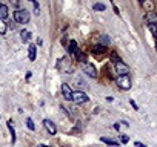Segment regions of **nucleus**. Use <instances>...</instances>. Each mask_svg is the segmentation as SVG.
Segmentation results:
<instances>
[{
  "label": "nucleus",
  "mask_w": 157,
  "mask_h": 147,
  "mask_svg": "<svg viewBox=\"0 0 157 147\" xmlns=\"http://www.w3.org/2000/svg\"><path fill=\"white\" fill-rule=\"evenodd\" d=\"M14 20L20 25H25L29 22V12L26 9H16L14 11Z\"/></svg>",
  "instance_id": "f257e3e1"
},
{
  "label": "nucleus",
  "mask_w": 157,
  "mask_h": 147,
  "mask_svg": "<svg viewBox=\"0 0 157 147\" xmlns=\"http://www.w3.org/2000/svg\"><path fill=\"white\" fill-rule=\"evenodd\" d=\"M115 81H117V86H120V89L123 90H128L131 87V80L128 75H117Z\"/></svg>",
  "instance_id": "f03ea898"
},
{
  "label": "nucleus",
  "mask_w": 157,
  "mask_h": 147,
  "mask_svg": "<svg viewBox=\"0 0 157 147\" xmlns=\"http://www.w3.org/2000/svg\"><path fill=\"white\" fill-rule=\"evenodd\" d=\"M72 101L77 103V104H83L88 101V95L83 92V90H77V92H72Z\"/></svg>",
  "instance_id": "7ed1b4c3"
},
{
  "label": "nucleus",
  "mask_w": 157,
  "mask_h": 147,
  "mask_svg": "<svg viewBox=\"0 0 157 147\" xmlns=\"http://www.w3.org/2000/svg\"><path fill=\"white\" fill-rule=\"evenodd\" d=\"M82 69L85 74H88L91 78H96L97 77V69L94 68V64H91V63H82Z\"/></svg>",
  "instance_id": "20e7f679"
},
{
  "label": "nucleus",
  "mask_w": 157,
  "mask_h": 147,
  "mask_svg": "<svg viewBox=\"0 0 157 147\" xmlns=\"http://www.w3.org/2000/svg\"><path fill=\"white\" fill-rule=\"evenodd\" d=\"M43 126L48 130L49 135H56V133H57V127H56V124L52 123L51 119H43Z\"/></svg>",
  "instance_id": "39448f33"
},
{
  "label": "nucleus",
  "mask_w": 157,
  "mask_h": 147,
  "mask_svg": "<svg viewBox=\"0 0 157 147\" xmlns=\"http://www.w3.org/2000/svg\"><path fill=\"white\" fill-rule=\"evenodd\" d=\"M62 93H63L65 100L72 101V90H71V87L68 84H62Z\"/></svg>",
  "instance_id": "423d86ee"
},
{
  "label": "nucleus",
  "mask_w": 157,
  "mask_h": 147,
  "mask_svg": "<svg viewBox=\"0 0 157 147\" xmlns=\"http://www.w3.org/2000/svg\"><path fill=\"white\" fill-rule=\"evenodd\" d=\"M115 71L119 75H126L128 74V66L123 61H119V63H115Z\"/></svg>",
  "instance_id": "0eeeda50"
},
{
  "label": "nucleus",
  "mask_w": 157,
  "mask_h": 147,
  "mask_svg": "<svg viewBox=\"0 0 157 147\" xmlns=\"http://www.w3.org/2000/svg\"><path fill=\"white\" fill-rule=\"evenodd\" d=\"M146 20L149 25H157V14L154 11H148L146 12Z\"/></svg>",
  "instance_id": "6e6552de"
},
{
  "label": "nucleus",
  "mask_w": 157,
  "mask_h": 147,
  "mask_svg": "<svg viewBox=\"0 0 157 147\" xmlns=\"http://www.w3.org/2000/svg\"><path fill=\"white\" fill-rule=\"evenodd\" d=\"M0 19H2L3 22L8 19V6L3 5V3H0Z\"/></svg>",
  "instance_id": "1a4fd4ad"
},
{
  "label": "nucleus",
  "mask_w": 157,
  "mask_h": 147,
  "mask_svg": "<svg viewBox=\"0 0 157 147\" xmlns=\"http://www.w3.org/2000/svg\"><path fill=\"white\" fill-rule=\"evenodd\" d=\"M35 55H37V48L34 45H29V49H28V57H29V60L34 61L35 60Z\"/></svg>",
  "instance_id": "9d476101"
},
{
  "label": "nucleus",
  "mask_w": 157,
  "mask_h": 147,
  "mask_svg": "<svg viewBox=\"0 0 157 147\" xmlns=\"http://www.w3.org/2000/svg\"><path fill=\"white\" fill-rule=\"evenodd\" d=\"M20 37H22V42H23V43H28L29 38H31V32L26 31V29H23V31L20 32Z\"/></svg>",
  "instance_id": "9b49d317"
},
{
  "label": "nucleus",
  "mask_w": 157,
  "mask_h": 147,
  "mask_svg": "<svg viewBox=\"0 0 157 147\" xmlns=\"http://www.w3.org/2000/svg\"><path fill=\"white\" fill-rule=\"evenodd\" d=\"M78 49V46H77V42H75V40H71V42H69V48H68V51H69V54H77V51Z\"/></svg>",
  "instance_id": "f8f14e48"
},
{
  "label": "nucleus",
  "mask_w": 157,
  "mask_h": 147,
  "mask_svg": "<svg viewBox=\"0 0 157 147\" xmlns=\"http://www.w3.org/2000/svg\"><path fill=\"white\" fill-rule=\"evenodd\" d=\"M105 51H106V46H102V45H97L93 48L94 54H105Z\"/></svg>",
  "instance_id": "ddd939ff"
},
{
  "label": "nucleus",
  "mask_w": 157,
  "mask_h": 147,
  "mask_svg": "<svg viewBox=\"0 0 157 147\" xmlns=\"http://www.w3.org/2000/svg\"><path fill=\"white\" fill-rule=\"evenodd\" d=\"M8 129H9V132H11V141L16 143V132H14V127H12V123H11V121L8 123Z\"/></svg>",
  "instance_id": "4468645a"
},
{
  "label": "nucleus",
  "mask_w": 157,
  "mask_h": 147,
  "mask_svg": "<svg viewBox=\"0 0 157 147\" xmlns=\"http://www.w3.org/2000/svg\"><path fill=\"white\" fill-rule=\"evenodd\" d=\"M149 31H151L152 37L157 40V25H149Z\"/></svg>",
  "instance_id": "2eb2a0df"
},
{
  "label": "nucleus",
  "mask_w": 157,
  "mask_h": 147,
  "mask_svg": "<svg viewBox=\"0 0 157 147\" xmlns=\"http://www.w3.org/2000/svg\"><path fill=\"white\" fill-rule=\"evenodd\" d=\"M26 127H28L29 130H34V129H35V126H34V123H32V119H29V118L26 119Z\"/></svg>",
  "instance_id": "dca6fc26"
},
{
  "label": "nucleus",
  "mask_w": 157,
  "mask_h": 147,
  "mask_svg": "<svg viewBox=\"0 0 157 147\" xmlns=\"http://www.w3.org/2000/svg\"><path fill=\"white\" fill-rule=\"evenodd\" d=\"M102 141L103 143H106V144H109V146H119V143H115V141H111V140H108V138H102Z\"/></svg>",
  "instance_id": "f3484780"
},
{
  "label": "nucleus",
  "mask_w": 157,
  "mask_h": 147,
  "mask_svg": "<svg viewBox=\"0 0 157 147\" xmlns=\"http://www.w3.org/2000/svg\"><path fill=\"white\" fill-rule=\"evenodd\" d=\"M6 32V23L2 20V22H0V34H5Z\"/></svg>",
  "instance_id": "a211bd4d"
},
{
  "label": "nucleus",
  "mask_w": 157,
  "mask_h": 147,
  "mask_svg": "<svg viewBox=\"0 0 157 147\" xmlns=\"http://www.w3.org/2000/svg\"><path fill=\"white\" fill-rule=\"evenodd\" d=\"M94 9H96V11H105V9H106V6L102 5V3H96V5H94Z\"/></svg>",
  "instance_id": "6ab92c4d"
},
{
  "label": "nucleus",
  "mask_w": 157,
  "mask_h": 147,
  "mask_svg": "<svg viewBox=\"0 0 157 147\" xmlns=\"http://www.w3.org/2000/svg\"><path fill=\"white\" fill-rule=\"evenodd\" d=\"M77 58L80 60L82 63H85V61H86V57H85V54H82V52H77Z\"/></svg>",
  "instance_id": "aec40b11"
},
{
  "label": "nucleus",
  "mask_w": 157,
  "mask_h": 147,
  "mask_svg": "<svg viewBox=\"0 0 157 147\" xmlns=\"http://www.w3.org/2000/svg\"><path fill=\"white\" fill-rule=\"evenodd\" d=\"M120 140H122V143H123V144H126L129 138H128V137H125V135H122V137H120Z\"/></svg>",
  "instance_id": "412c9836"
},
{
  "label": "nucleus",
  "mask_w": 157,
  "mask_h": 147,
  "mask_svg": "<svg viewBox=\"0 0 157 147\" xmlns=\"http://www.w3.org/2000/svg\"><path fill=\"white\" fill-rule=\"evenodd\" d=\"M134 146H136V147H146L143 143H139V141H136V143H134Z\"/></svg>",
  "instance_id": "4be33fe9"
},
{
  "label": "nucleus",
  "mask_w": 157,
  "mask_h": 147,
  "mask_svg": "<svg viewBox=\"0 0 157 147\" xmlns=\"http://www.w3.org/2000/svg\"><path fill=\"white\" fill-rule=\"evenodd\" d=\"M131 106H133V107H134V109H136V110H137V109H139V107H137V104H136V103H134V101H131Z\"/></svg>",
  "instance_id": "5701e85b"
},
{
  "label": "nucleus",
  "mask_w": 157,
  "mask_h": 147,
  "mask_svg": "<svg viewBox=\"0 0 157 147\" xmlns=\"http://www.w3.org/2000/svg\"><path fill=\"white\" fill-rule=\"evenodd\" d=\"M145 2H146V0H139V3H140V5H145Z\"/></svg>",
  "instance_id": "b1692460"
},
{
  "label": "nucleus",
  "mask_w": 157,
  "mask_h": 147,
  "mask_svg": "<svg viewBox=\"0 0 157 147\" xmlns=\"http://www.w3.org/2000/svg\"><path fill=\"white\" fill-rule=\"evenodd\" d=\"M29 2H32V3H37V0H29Z\"/></svg>",
  "instance_id": "393cba45"
},
{
  "label": "nucleus",
  "mask_w": 157,
  "mask_h": 147,
  "mask_svg": "<svg viewBox=\"0 0 157 147\" xmlns=\"http://www.w3.org/2000/svg\"><path fill=\"white\" fill-rule=\"evenodd\" d=\"M38 147H49V146H38Z\"/></svg>",
  "instance_id": "a878e982"
}]
</instances>
